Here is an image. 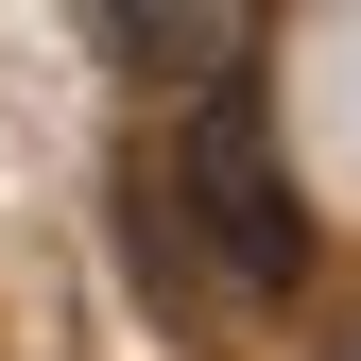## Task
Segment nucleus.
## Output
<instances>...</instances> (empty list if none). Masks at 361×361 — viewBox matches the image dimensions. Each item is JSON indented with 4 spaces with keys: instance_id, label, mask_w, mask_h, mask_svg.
<instances>
[{
    "instance_id": "f03ea898",
    "label": "nucleus",
    "mask_w": 361,
    "mask_h": 361,
    "mask_svg": "<svg viewBox=\"0 0 361 361\" xmlns=\"http://www.w3.org/2000/svg\"><path fill=\"white\" fill-rule=\"evenodd\" d=\"M121 35V69H155V86H207L224 52H241L258 18H224V0H138V18H104Z\"/></svg>"
},
{
    "instance_id": "f257e3e1",
    "label": "nucleus",
    "mask_w": 361,
    "mask_h": 361,
    "mask_svg": "<svg viewBox=\"0 0 361 361\" xmlns=\"http://www.w3.org/2000/svg\"><path fill=\"white\" fill-rule=\"evenodd\" d=\"M190 207H207V241L241 258L258 293H276V276H310V207H293L276 138H258V86H207V121H190Z\"/></svg>"
}]
</instances>
